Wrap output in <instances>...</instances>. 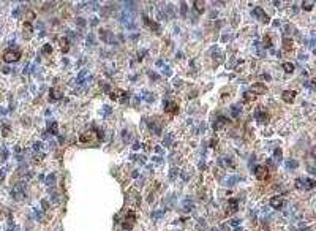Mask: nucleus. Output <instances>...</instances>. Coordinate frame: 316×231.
Segmentation results:
<instances>
[{"label": "nucleus", "mask_w": 316, "mask_h": 231, "mask_svg": "<svg viewBox=\"0 0 316 231\" xmlns=\"http://www.w3.org/2000/svg\"><path fill=\"white\" fill-rule=\"evenodd\" d=\"M98 138H103V133L97 131V130H89L86 133H82L81 136H79V143L82 144H87V143H93V141H97Z\"/></svg>", "instance_id": "1"}, {"label": "nucleus", "mask_w": 316, "mask_h": 231, "mask_svg": "<svg viewBox=\"0 0 316 231\" xmlns=\"http://www.w3.org/2000/svg\"><path fill=\"white\" fill-rule=\"evenodd\" d=\"M296 187L299 190H311L314 187V181L308 179V178H299V179H296Z\"/></svg>", "instance_id": "2"}, {"label": "nucleus", "mask_w": 316, "mask_h": 231, "mask_svg": "<svg viewBox=\"0 0 316 231\" xmlns=\"http://www.w3.org/2000/svg\"><path fill=\"white\" fill-rule=\"evenodd\" d=\"M19 59H21V52H19L18 49H8V51H5V54H3V60L8 62V63L18 62Z\"/></svg>", "instance_id": "3"}, {"label": "nucleus", "mask_w": 316, "mask_h": 231, "mask_svg": "<svg viewBox=\"0 0 316 231\" xmlns=\"http://www.w3.org/2000/svg\"><path fill=\"white\" fill-rule=\"evenodd\" d=\"M134 223H136V212L134 211H128L127 212V215H125V220H123V228L125 229H131L133 226H134Z\"/></svg>", "instance_id": "4"}, {"label": "nucleus", "mask_w": 316, "mask_h": 231, "mask_svg": "<svg viewBox=\"0 0 316 231\" xmlns=\"http://www.w3.org/2000/svg\"><path fill=\"white\" fill-rule=\"evenodd\" d=\"M255 176H256V179H259V181H266L267 176H269V169L266 166H256L255 168Z\"/></svg>", "instance_id": "5"}, {"label": "nucleus", "mask_w": 316, "mask_h": 231, "mask_svg": "<svg viewBox=\"0 0 316 231\" xmlns=\"http://www.w3.org/2000/svg\"><path fill=\"white\" fill-rule=\"evenodd\" d=\"M163 108H164V113H169V114H175L179 111V106L175 101H164Z\"/></svg>", "instance_id": "6"}, {"label": "nucleus", "mask_w": 316, "mask_h": 231, "mask_svg": "<svg viewBox=\"0 0 316 231\" xmlns=\"http://www.w3.org/2000/svg\"><path fill=\"white\" fill-rule=\"evenodd\" d=\"M253 15H256V18H258V19H261V21L266 22V24H267V22H270V18H269V16L266 15V13H264V10H263V8H259V6H256V8L253 10Z\"/></svg>", "instance_id": "7"}, {"label": "nucleus", "mask_w": 316, "mask_h": 231, "mask_svg": "<svg viewBox=\"0 0 316 231\" xmlns=\"http://www.w3.org/2000/svg\"><path fill=\"white\" fill-rule=\"evenodd\" d=\"M100 35H101V38L104 40L106 43H114V41H116L114 33L109 32V30H106V29H100Z\"/></svg>", "instance_id": "8"}, {"label": "nucleus", "mask_w": 316, "mask_h": 231, "mask_svg": "<svg viewBox=\"0 0 316 231\" xmlns=\"http://www.w3.org/2000/svg\"><path fill=\"white\" fill-rule=\"evenodd\" d=\"M250 92H253L255 95H261V93H266L267 92V87H266V84H263V83H255L253 86H251V90Z\"/></svg>", "instance_id": "9"}, {"label": "nucleus", "mask_w": 316, "mask_h": 231, "mask_svg": "<svg viewBox=\"0 0 316 231\" xmlns=\"http://www.w3.org/2000/svg\"><path fill=\"white\" fill-rule=\"evenodd\" d=\"M296 95H297L296 90H284V92L281 93V98H283V101H286V103H293L294 98H296Z\"/></svg>", "instance_id": "10"}, {"label": "nucleus", "mask_w": 316, "mask_h": 231, "mask_svg": "<svg viewBox=\"0 0 316 231\" xmlns=\"http://www.w3.org/2000/svg\"><path fill=\"white\" fill-rule=\"evenodd\" d=\"M270 206L273 209H281L284 206V199L280 196H273V198H270Z\"/></svg>", "instance_id": "11"}, {"label": "nucleus", "mask_w": 316, "mask_h": 231, "mask_svg": "<svg viewBox=\"0 0 316 231\" xmlns=\"http://www.w3.org/2000/svg\"><path fill=\"white\" fill-rule=\"evenodd\" d=\"M226 124H228V119L223 117V116H220V117H217V120L213 122V130H221Z\"/></svg>", "instance_id": "12"}, {"label": "nucleus", "mask_w": 316, "mask_h": 231, "mask_svg": "<svg viewBox=\"0 0 316 231\" xmlns=\"http://www.w3.org/2000/svg\"><path fill=\"white\" fill-rule=\"evenodd\" d=\"M237 204H239V201H237L236 198H232V199L229 201V204H228L229 207L226 209V214H234V212H237V209H239Z\"/></svg>", "instance_id": "13"}, {"label": "nucleus", "mask_w": 316, "mask_h": 231, "mask_svg": "<svg viewBox=\"0 0 316 231\" xmlns=\"http://www.w3.org/2000/svg\"><path fill=\"white\" fill-rule=\"evenodd\" d=\"M267 119H269V114H267L266 111H261V109H259V111L256 113V120L259 122V124H266Z\"/></svg>", "instance_id": "14"}, {"label": "nucleus", "mask_w": 316, "mask_h": 231, "mask_svg": "<svg viewBox=\"0 0 316 231\" xmlns=\"http://www.w3.org/2000/svg\"><path fill=\"white\" fill-rule=\"evenodd\" d=\"M62 92L59 90V89H51V93H49V98L52 100V101H56V100H60L62 98Z\"/></svg>", "instance_id": "15"}, {"label": "nucleus", "mask_w": 316, "mask_h": 231, "mask_svg": "<svg viewBox=\"0 0 316 231\" xmlns=\"http://www.w3.org/2000/svg\"><path fill=\"white\" fill-rule=\"evenodd\" d=\"M255 98H256V95H255L253 92H245V95H243V100H245V103H253V101H255Z\"/></svg>", "instance_id": "16"}, {"label": "nucleus", "mask_w": 316, "mask_h": 231, "mask_svg": "<svg viewBox=\"0 0 316 231\" xmlns=\"http://www.w3.org/2000/svg\"><path fill=\"white\" fill-rule=\"evenodd\" d=\"M283 71L284 73H293L294 71V63L293 62H284L283 63Z\"/></svg>", "instance_id": "17"}, {"label": "nucleus", "mask_w": 316, "mask_h": 231, "mask_svg": "<svg viewBox=\"0 0 316 231\" xmlns=\"http://www.w3.org/2000/svg\"><path fill=\"white\" fill-rule=\"evenodd\" d=\"M283 49L284 51H291L293 49V40L291 38H284L283 40Z\"/></svg>", "instance_id": "18"}, {"label": "nucleus", "mask_w": 316, "mask_h": 231, "mask_svg": "<svg viewBox=\"0 0 316 231\" xmlns=\"http://www.w3.org/2000/svg\"><path fill=\"white\" fill-rule=\"evenodd\" d=\"M60 48H62L63 52H68V49H70V43H68L66 38H62V40H60Z\"/></svg>", "instance_id": "19"}, {"label": "nucleus", "mask_w": 316, "mask_h": 231, "mask_svg": "<svg viewBox=\"0 0 316 231\" xmlns=\"http://www.w3.org/2000/svg\"><path fill=\"white\" fill-rule=\"evenodd\" d=\"M193 5H195V10L198 11V13H202L204 11V2H201V0H196V2H193Z\"/></svg>", "instance_id": "20"}, {"label": "nucleus", "mask_w": 316, "mask_h": 231, "mask_svg": "<svg viewBox=\"0 0 316 231\" xmlns=\"http://www.w3.org/2000/svg\"><path fill=\"white\" fill-rule=\"evenodd\" d=\"M263 45H264L266 49L272 46V36H270V35H264V38H263Z\"/></svg>", "instance_id": "21"}, {"label": "nucleus", "mask_w": 316, "mask_h": 231, "mask_svg": "<svg viewBox=\"0 0 316 231\" xmlns=\"http://www.w3.org/2000/svg\"><path fill=\"white\" fill-rule=\"evenodd\" d=\"M297 165H299V163H297L296 160H288V161H286V166L289 168V169H296Z\"/></svg>", "instance_id": "22"}, {"label": "nucleus", "mask_w": 316, "mask_h": 231, "mask_svg": "<svg viewBox=\"0 0 316 231\" xmlns=\"http://www.w3.org/2000/svg\"><path fill=\"white\" fill-rule=\"evenodd\" d=\"M231 113H232V117H237L239 113H240V106H232V108H231Z\"/></svg>", "instance_id": "23"}, {"label": "nucleus", "mask_w": 316, "mask_h": 231, "mask_svg": "<svg viewBox=\"0 0 316 231\" xmlns=\"http://www.w3.org/2000/svg\"><path fill=\"white\" fill-rule=\"evenodd\" d=\"M273 157H275L278 161L281 160V149H275V152H273Z\"/></svg>", "instance_id": "24"}, {"label": "nucleus", "mask_w": 316, "mask_h": 231, "mask_svg": "<svg viewBox=\"0 0 316 231\" xmlns=\"http://www.w3.org/2000/svg\"><path fill=\"white\" fill-rule=\"evenodd\" d=\"M86 75H87V70H82V71L79 73V76H78V83H82V81H84L82 78H84Z\"/></svg>", "instance_id": "25"}, {"label": "nucleus", "mask_w": 316, "mask_h": 231, "mask_svg": "<svg viewBox=\"0 0 316 231\" xmlns=\"http://www.w3.org/2000/svg\"><path fill=\"white\" fill-rule=\"evenodd\" d=\"M144 98L149 101V103H152L154 101V95H150V93H147V92H144Z\"/></svg>", "instance_id": "26"}, {"label": "nucleus", "mask_w": 316, "mask_h": 231, "mask_svg": "<svg viewBox=\"0 0 316 231\" xmlns=\"http://www.w3.org/2000/svg\"><path fill=\"white\" fill-rule=\"evenodd\" d=\"M304 3H305V5H302V6H304L307 11H310V10L313 8V2H304Z\"/></svg>", "instance_id": "27"}, {"label": "nucleus", "mask_w": 316, "mask_h": 231, "mask_svg": "<svg viewBox=\"0 0 316 231\" xmlns=\"http://www.w3.org/2000/svg\"><path fill=\"white\" fill-rule=\"evenodd\" d=\"M43 52H46V54L52 52V46H51V45H44V46H43Z\"/></svg>", "instance_id": "28"}, {"label": "nucleus", "mask_w": 316, "mask_h": 231, "mask_svg": "<svg viewBox=\"0 0 316 231\" xmlns=\"http://www.w3.org/2000/svg\"><path fill=\"white\" fill-rule=\"evenodd\" d=\"M49 131H51V133H54V135L57 133V124H56V122L52 124V127H49Z\"/></svg>", "instance_id": "29"}, {"label": "nucleus", "mask_w": 316, "mask_h": 231, "mask_svg": "<svg viewBox=\"0 0 316 231\" xmlns=\"http://www.w3.org/2000/svg\"><path fill=\"white\" fill-rule=\"evenodd\" d=\"M185 13H187V3L182 2V15H183V16H185Z\"/></svg>", "instance_id": "30"}, {"label": "nucleus", "mask_w": 316, "mask_h": 231, "mask_svg": "<svg viewBox=\"0 0 316 231\" xmlns=\"http://www.w3.org/2000/svg\"><path fill=\"white\" fill-rule=\"evenodd\" d=\"M103 111H104V114H109V113H111V108H109V106H104V108H103Z\"/></svg>", "instance_id": "31"}, {"label": "nucleus", "mask_w": 316, "mask_h": 231, "mask_svg": "<svg viewBox=\"0 0 316 231\" xmlns=\"http://www.w3.org/2000/svg\"><path fill=\"white\" fill-rule=\"evenodd\" d=\"M213 146H217V138H213V139L210 141V147H213Z\"/></svg>", "instance_id": "32"}, {"label": "nucleus", "mask_w": 316, "mask_h": 231, "mask_svg": "<svg viewBox=\"0 0 316 231\" xmlns=\"http://www.w3.org/2000/svg\"><path fill=\"white\" fill-rule=\"evenodd\" d=\"M236 182H237V178H231L229 179V184H236Z\"/></svg>", "instance_id": "33"}, {"label": "nucleus", "mask_w": 316, "mask_h": 231, "mask_svg": "<svg viewBox=\"0 0 316 231\" xmlns=\"http://www.w3.org/2000/svg\"><path fill=\"white\" fill-rule=\"evenodd\" d=\"M258 231H270V229H269V228H267V226H261V228H259V229H258Z\"/></svg>", "instance_id": "34"}, {"label": "nucleus", "mask_w": 316, "mask_h": 231, "mask_svg": "<svg viewBox=\"0 0 316 231\" xmlns=\"http://www.w3.org/2000/svg\"><path fill=\"white\" fill-rule=\"evenodd\" d=\"M78 24H79V25H84L86 21H84V19H78Z\"/></svg>", "instance_id": "35"}, {"label": "nucleus", "mask_w": 316, "mask_h": 231, "mask_svg": "<svg viewBox=\"0 0 316 231\" xmlns=\"http://www.w3.org/2000/svg\"><path fill=\"white\" fill-rule=\"evenodd\" d=\"M150 78H154V79H157V78H158V75H155V73H150Z\"/></svg>", "instance_id": "36"}]
</instances>
